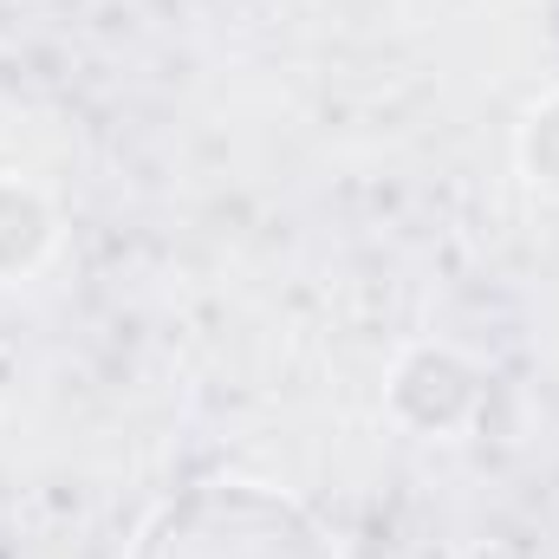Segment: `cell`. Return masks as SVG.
Segmentation results:
<instances>
[{"label":"cell","instance_id":"1","mask_svg":"<svg viewBox=\"0 0 559 559\" xmlns=\"http://www.w3.org/2000/svg\"><path fill=\"white\" fill-rule=\"evenodd\" d=\"M131 559H345L319 514L267 481H195L138 527Z\"/></svg>","mask_w":559,"mask_h":559},{"label":"cell","instance_id":"2","mask_svg":"<svg viewBox=\"0 0 559 559\" xmlns=\"http://www.w3.org/2000/svg\"><path fill=\"white\" fill-rule=\"evenodd\" d=\"M384 397H391V417L404 429H417V436H462L481 417L488 384H481V365L462 358L455 345H411L391 365Z\"/></svg>","mask_w":559,"mask_h":559},{"label":"cell","instance_id":"3","mask_svg":"<svg viewBox=\"0 0 559 559\" xmlns=\"http://www.w3.org/2000/svg\"><path fill=\"white\" fill-rule=\"evenodd\" d=\"M59 248V209L26 176H0V286L39 274Z\"/></svg>","mask_w":559,"mask_h":559},{"label":"cell","instance_id":"4","mask_svg":"<svg viewBox=\"0 0 559 559\" xmlns=\"http://www.w3.org/2000/svg\"><path fill=\"white\" fill-rule=\"evenodd\" d=\"M514 163H521V176H527L534 195L559 202V92L527 105V118L514 131Z\"/></svg>","mask_w":559,"mask_h":559}]
</instances>
